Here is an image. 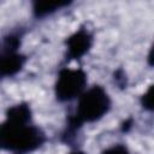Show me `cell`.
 <instances>
[{
    "label": "cell",
    "instance_id": "cell-1",
    "mask_svg": "<svg viewBox=\"0 0 154 154\" xmlns=\"http://www.w3.org/2000/svg\"><path fill=\"white\" fill-rule=\"evenodd\" d=\"M47 141L46 134L32 123L28 102L11 106L0 129L1 148L12 154H29L40 149Z\"/></svg>",
    "mask_w": 154,
    "mask_h": 154
},
{
    "label": "cell",
    "instance_id": "cell-2",
    "mask_svg": "<svg viewBox=\"0 0 154 154\" xmlns=\"http://www.w3.org/2000/svg\"><path fill=\"white\" fill-rule=\"evenodd\" d=\"M112 107V99L107 90L99 84L88 88L78 99L72 114L67 117L65 130L61 134V141L71 143L84 124H91L101 120Z\"/></svg>",
    "mask_w": 154,
    "mask_h": 154
},
{
    "label": "cell",
    "instance_id": "cell-3",
    "mask_svg": "<svg viewBox=\"0 0 154 154\" xmlns=\"http://www.w3.org/2000/svg\"><path fill=\"white\" fill-rule=\"evenodd\" d=\"M87 83L88 78L84 70L63 67L59 70L54 83V95L59 102L72 101L87 90Z\"/></svg>",
    "mask_w": 154,
    "mask_h": 154
},
{
    "label": "cell",
    "instance_id": "cell-4",
    "mask_svg": "<svg viewBox=\"0 0 154 154\" xmlns=\"http://www.w3.org/2000/svg\"><path fill=\"white\" fill-rule=\"evenodd\" d=\"M94 43V35L81 26L65 40V61H78L89 53Z\"/></svg>",
    "mask_w": 154,
    "mask_h": 154
},
{
    "label": "cell",
    "instance_id": "cell-5",
    "mask_svg": "<svg viewBox=\"0 0 154 154\" xmlns=\"http://www.w3.org/2000/svg\"><path fill=\"white\" fill-rule=\"evenodd\" d=\"M26 63V57L19 49H4L1 52V77H14L22 71Z\"/></svg>",
    "mask_w": 154,
    "mask_h": 154
},
{
    "label": "cell",
    "instance_id": "cell-6",
    "mask_svg": "<svg viewBox=\"0 0 154 154\" xmlns=\"http://www.w3.org/2000/svg\"><path fill=\"white\" fill-rule=\"evenodd\" d=\"M70 5L71 1L66 0H36L31 4V12L36 19H43Z\"/></svg>",
    "mask_w": 154,
    "mask_h": 154
},
{
    "label": "cell",
    "instance_id": "cell-7",
    "mask_svg": "<svg viewBox=\"0 0 154 154\" xmlns=\"http://www.w3.org/2000/svg\"><path fill=\"white\" fill-rule=\"evenodd\" d=\"M141 107L147 112H154V84L149 85L140 97Z\"/></svg>",
    "mask_w": 154,
    "mask_h": 154
},
{
    "label": "cell",
    "instance_id": "cell-8",
    "mask_svg": "<svg viewBox=\"0 0 154 154\" xmlns=\"http://www.w3.org/2000/svg\"><path fill=\"white\" fill-rule=\"evenodd\" d=\"M101 154H131V153L125 144L117 143V144H113V146L108 147L107 149H105Z\"/></svg>",
    "mask_w": 154,
    "mask_h": 154
},
{
    "label": "cell",
    "instance_id": "cell-9",
    "mask_svg": "<svg viewBox=\"0 0 154 154\" xmlns=\"http://www.w3.org/2000/svg\"><path fill=\"white\" fill-rule=\"evenodd\" d=\"M114 81H116V83H117L118 87H120V88L126 87V76H125V73H124L123 70L116 71V73H114Z\"/></svg>",
    "mask_w": 154,
    "mask_h": 154
},
{
    "label": "cell",
    "instance_id": "cell-10",
    "mask_svg": "<svg viewBox=\"0 0 154 154\" xmlns=\"http://www.w3.org/2000/svg\"><path fill=\"white\" fill-rule=\"evenodd\" d=\"M147 64L150 66V67H154V43L152 45L149 52H148V55H147Z\"/></svg>",
    "mask_w": 154,
    "mask_h": 154
},
{
    "label": "cell",
    "instance_id": "cell-11",
    "mask_svg": "<svg viewBox=\"0 0 154 154\" xmlns=\"http://www.w3.org/2000/svg\"><path fill=\"white\" fill-rule=\"evenodd\" d=\"M69 154H85L83 150H79V149H75V150H72L71 153H69Z\"/></svg>",
    "mask_w": 154,
    "mask_h": 154
}]
</instances>
